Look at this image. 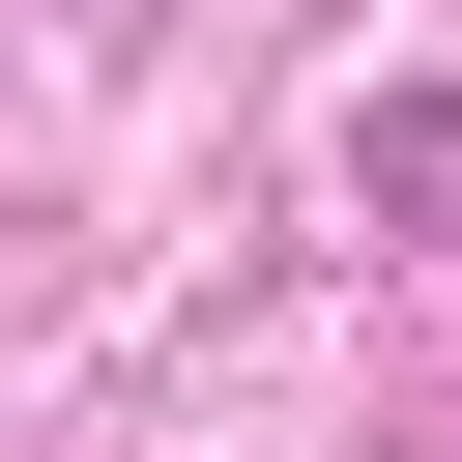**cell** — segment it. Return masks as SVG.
I'll use <instances>...</instances> for the list:
<instances>
[{"label": "cell", "instance_id": "6da1fadb", "mask_svg": "<svg viewBox=\"0 0 462 462\" xmlns=\"http://www.w3.org/2000/svg\"><path fill=\"white\" fill-rule=\"evenodd\" d=\"M346 202H375L404 260H462V87H375V116H346Z\"/></svg>", "mask_w": 462, "mask_h": 462}]
</instances>
